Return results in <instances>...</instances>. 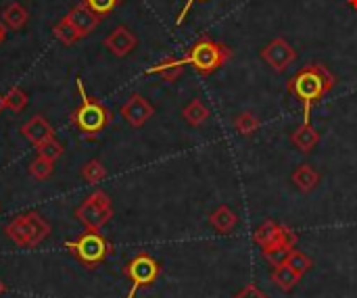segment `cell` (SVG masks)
I'll use <instances>...</instances> for the list:
<instances>
[{
  "label": "cell",
  "instance_id": "cell-5",
  "mask_svg": "<svg viewBox=\"0 0 357 298\" xmlns=\"http://www.w3.org/2000/svg\"><path fill=\"white\" fill-rule=\"evenodd\" d=\"M65 251L71 257H75L86 269H96L98 265H102L107 261L113 246L100 232H88L86 230V234H82L77 240L65 242Z\"/></svg>",
  "mask_w": 357,
  "mask_h": 298
},
{
  "label": "cell",
  "instance_id": "cell-22",
  "mask_svg": "<svg viewBox=\"0 0 357 298\" xmlns=\"http://www.w3.org/2000/svg\"><path fill=\"white\" fill-rule=\"evenodd\" d=\"M259 119L255 113L251 111H241L236 117H234V130L241 134V136H253L257 130H259Z\"/></svg>",
  "mask_w": 357,
  "mask_h": 298
},
{
  "label": "cell",
  "instance_id": "cell-24",
  "mask_svg": "<svg viewBox=\"0 0 357 298\" xmlns=\"http://www.w3.org/2000/svg\"><path fill=\"white\" fill-rule=\"evenodd\" d=\"M82 178L88 182V184H98V182H102L105 178H107V167L98 161V159H92V161H88L84 167H82Z\"/></svg>",
  "mask_w": 357,
  "mask_h": 298
},
{
  "label": "cell",
  "instance_id": "cell-34",
  "mask_svg": "<svg viewBox=\"0 0 357 298\" xmlns=\"http://www.w3.org/2000/svg\"><path fill=\"white\" fill-rule=\"evenodd\" d=\"M4 292H6V284H4V282L0 280V297H2Z\"/></svg>",
  "mask_w": 357,
  "mask_h": 298
},
{
  "label": "cell",
  "instance_id": "cell-19",
  "mask_svg": "<svg viewBox=\"0 0 357 298\" xmlns=\"http://www.w3.org/2000/svg\"><path fill=\"white\" fill-rule=\"evenodd\" d=\"M301 274H297L289 263H282V265H278V267H274V274H272V282L280 288V290H284V292H291L299 282H301Z\"/></svg>",
  "mask_w": 357,
  "mask_h": 298
},
{
  "label": "cell",
  "instance_id": "cell-1",
  "mask_svg": "<svg viewBox=\"0 0 357 298\" xmlns=\"http://www.w3.org/2000/svg\"><path fill=\"white\" fill-rule=\"evenodd\" d=\"M337 86L335 73L322 63H310L299 69L291 79L287 90L301 102L303 107V123H312L314 107Z\"/></svg>",
  "mask_w": 357,
  "mask_h": 298
},
{
  "label": "cell",
  "instance_id": "cell-11",
  "mask_svg": "<svg viewBox=\"0 0 357 298\" xmlns=\"http://www.w3.org/2000/svg\"><path fill=\"white\" fill-rule=\"evenodd\" d=\"M136 44H138L136 33H134L132 29H128L126 25H117V27L105 38V48H107L113 56H117V58L128 56V54L136 48Z\"/></svg>",
  "mask_w": 357,
  "mask_h": 298
},
{
  "label": "cell",
  "instance_id": "cell-33",
  "mask_svg": "<svg viewBox=\"0 0 357 298\" xmlns=\"http://www.w3.org/2000/svg\"><path fill=\"white\" fill-rule=\"evenodd\" d=\"M6 109V100H4V94H0V113Z\"/></svg>",
  "mask_w": 357,
  "mask_h": 298
},
{
  "label": "cell",
  "instance_id": "cell-12",
  "mask_svg": "<svg viewBox=\"0 0 357 298\" xmlns=\"http://www.w3.org/2000/svg\"><path fill=\"white\" fill-rule=\"evenodd\" d=\"M21 136L31 144V146H36V148H40V146H44V144H48L50 140H54V127L42 117V115H36V117H31L29 121H25L23 125H21Z\"/></svg>",
  "mask_w": 357,
  "mask_h": 298
},
{
  "label": "cell",
  "instance_id": "cell-16",
  "mask_svg": "<svg viewBox=\"0 0 357 298\" xmlns=\"http://www.w3.org/2000/svg\"><path fill=\"white\" fill-rule=\"evenodd\" d=\"M209 224L218 234H230L236 224H238V215L228 207V205H220L211 215H209Z\"/></svg>",
  "mask_w": 357,
  "mask_h": 298
},
{
  "label": "cell",
  "instance_id": "cell-26",
  "mask_svg": "<svg viewBox=\"0 0 357 298\" xmlns=\"http://www.w3.org/2000/svg\"><path fill=\"white\" fill-rule=\"evenodd\" d=\"M284 263H289L297 274H301V276H305L312 267H314V261L305 255V253H301V251H291L289 253V257H287V261Z\"/></svg>",
  "mask_w": 357,
  "mask_h": 298
},
{
  "label": "cell",
  "instance_id": "cell-17",
  "mask_svg": "<svg viewBox=\"0 0 357 298\" xmlns=\"http://www.w3.org/2000/svg\"><path fill=\"white\" fill-rule=\"evenodd\" d=\"M2 23L6 25V29H23L25 27V23H27V19H29V13H27V8L23 6V4H19V2H10V4H6L4 6V10H2Z\"/></svg>",
  "mask_w": 357,
  "mask_h": 298
},
{
  "label": "cell",
  "instance_id": "cell-2",
  "mask_svg": "<svg viewBox=\"0 0 357 298\" xmlns=\"http://www.w3.org/2000/svg\"><path fill=\"white\" fill-rule=\"evenodd\" d=\"M77 90H79V96H82V102L79 107L73 111L71 115V123L79 130V134L88 140L96 138L98 134H102L109 125H111V111L98 102L96 98L88 96L86 94V88H84V81L77 79Z\"/></svg>",
  "mask_w": 357,
  "mask_h": 298
},
{
  "label": "cell",
  "instance_id": "cell-35",
  "mask_svg": "<svg viewBox=\"0 0 357 298\" xmlns=\"http://www.w3.org/2000/svg\"><path fill=\"white\" fill-rule=\"evenodd\" d=\"M349 4H351L354 8H357V0H349Z\"/></svg>",
  "mask_w": 357,
  "mask_h": 298
},
{
  "label": "cell",
  "instance_id": "cell-23",
  "mask_svg": "<svg viewBox=\"0 0 357 298\" xmlns=\"http://www.w3.org/2000/svg\"><path fill=\"white\" fill-rule=\"evenodd\" d=\"M54 173V161L44 157V155H38L31 163H29V175L38 182H44L48 180L50 175Z\"/></svg>",
  "mask_w": 357,
  "mask_h": 298
},
{
  "label": "cell",
  "instance_id": "cell-21",
  "mask_svg": "<svg viewBox=\"0 0 357 298\" xmlns=\"http://www.w3.org/2000/svg\"><path fill=\"white\" fill-rule=\"evenodd\" d=\"M52 33H54V38H56L61 44H65V46H71V44H75L77 40H82V36H79L77 29L69 23L67 17H63L59 23H54Z\"/></svg>",
  "mask_w": 357,
  "mask_h": 298
},
{
  "label": "cell",
  "instance_id": "cell-29",
  "mask_svg": "<svg viewBox=\"0 0 357 298\" xmlns=\"http://www.w3.org/2000/svg\"><path fill=\"white\" fill-rule=\"evenodd\" d=\"M291 251H284V249H276V251H264V259L272 265V267H278L287 261Z\"/></svg>",
  "mask_w": 357,
  "mask_h": 298
},
{
  "label": "cell",
  "instance_id": "cell-13",
  "mask_svg": "<svg viewBox=\"0 0 357 298\" xmlns=\"http://www.w3.org/2000/svg\"><path fill=\"white\" fill-rule=\"evenodd\" d=\"M67 19H69V23L77 29V33L82 36V38H86V36H90L96 27H98V23H100V15H96V13H92L84 2L82 4H75L67 15H65Z\"/></svg>",
  "mask_w": 357,
  "mask_h": 298
},
{
  "label": "cell",
  "instance_id": "cell-28",
  "mask_svg": "<svg viewBox=\"0 0 357 298\" xmlns=\"http://www.w3.org/2000/svg\"><path fill=\"white\" fill-rule=\"evenodd\" d=\"M38 150V155H44V157H48V159H52V161H56L61 155H63V144L54 138V140H50L48 144H44V146H40V148H36Z\"/></svg>",
  "mask_w": 357,
  "mask_h": 298
},
{
  "label": "cell",
  "instance_id": "cell-6",
  "mask_svg": "<svg viewBox=\"0 0 357 298\" xmlns=\"http://www.w3.org/2000/svg\"><path fill=\"white\" fill-rule=\"evenodd\" d=\"M113 217V203L107 192L94 190L86 201L75 209V219L88 230V232H100Z\"/></svg>",
  "mask_w": 357,
  "mask_h": 298
},
{
  "label": "cell",
  "instance_id": "cell-14",
  "mask_svg": "<svg viewBox=\"0 0 357 298\" xmlns=\"http://www.w3.org/2000/svg\"><path fill=\"white\" fill-rule=\"evenodd\" d=\"M184 67H186V61H184V58L167 56V58H163L161 63L149 67V69H146V75H159V77L165 79V81H176V79L182 75Z\"/></svg>",
  "mask_w": 357,
  "mask_h": 298
},
{
  "label": "cell",
  "instance_id": "cell-15",
  "mask_svg": "<svg viewBox=\"0 0 357 298\" xmlns=\"http://www.w3.org/2000/svg\"><path fill=\"white\" fill-rule=\"evenodd\" d=\"M291 142L299 148V152L310 155V152L316 148V144L320 142V134L314 130L312 123H301V125L291 134Z\"/></svg>",
  "mask_w": 357,
  "mask_h": 298
},
{
  "label": "cell",
  "instance_id": "cell-20",
  "mask_svg": "<svg viewBox=\"0 0 357 298\" xmlns=\"http://www.w3.org/2000/svg\"><path fill=\"white\" fill-rule=\"evenodd\" d=\"M182 117H184V121H186L188 125L199 127V125H203V123L209 119V109L203 104L201 98H192V100L182 109Z\"/></svg>",
  "mask_w": 357,
  "mask_h": 298
},
{
  "label": "cell",
  "instance_id": "cell-3",
  "mask_svg": "<svg viewBox=\"0 0 357 298\" xmlns=\"http://www.w3.org/2000/svg\"><path fill=\"white\" fill-rule=\"evenodd\" d=\"M232 56V50L222 44L211 40L209 36H201L184 54L186 65H190L199 75H211L215 73L224 63H228Z\"/></svg>",
  "mask_w": 357,
  "mask_h": 298
},
{
  "label": "cell",
  "instance_id": "cell-9",
  "mask_svg": "<svg viewBox=\"0 0 357 298\" xmlns=\"http://www.w3.org/2000/svg\"><path fill=\"white\" fill-rule=\"evenodd\" d=\"M261 61L276 73H284L295 61H297V50L291 42L284 38H274L259 50Z\"/></svg>",
  "mask_w": 357,
  "mask_h": 298
},
{
  "label": "cell",
  "instance_id": "cell-8",
  "mask_svg": "<svg viewBox=\"0 0 357 298\" xmlns=\"http://www.w3.org/2000/svg\"><path fill=\"white\" fill-rule=\"evenodd\" d=\"M297 240H299V236L289 226H282L276 221H264L253 232V242L259 244L261 253L264 251H276V249L293 251Z\"/></svg>",
  "mask_w": 357,
  "mask_h": 298
},
{
  "label": "cell",
  "instance_id": "cell-32",
  "mask_svg": "<svg viewBox=\"0 0 357 298\" xmlns=\"http://www.w3.org/2000/svg\"><path fill=\"white\" fill-rule=\"evenodd\" d=\"M4 40H6V25H4L2 19H0V46L4 44Z\"/></svg>",
  "mask_w": 357,
  "mask_h": 298
},
{
  "label": "cell",
  "instance_id": "cell-4",
  "mask_svg": "<svg viewBox=\"0 0 357 298\" xmlns=\"http://www.w3.org/2000/svg\"><path fill=\"white\" fill-rule=\"evenodd\" d=\"M4 234L19 249H36L50 236V226L38 211L21 213L4 226Z\"/></svg>",
  "mask_w": 357,
  "mask_h": 298
},
{
  "label": "cell",
  "instance_id": "cell-18",
  "mask_svg": "<svg viewBox=\"0 0 357 298\" xmlns=\"http://www.w3.org/2000/svg\"><path fill=\"white\" fill-rule=\"evenodd\" d=\"M293 184L301 190V192H314L320 184V173L312 167V165H299L293 173Z\"/></svg>",
  "mask_w": 357,
  "mask_h": 298
},
{
  "label": "cell",
  "instance_id": "cell-10",
  "mask_svg": "<svg viewBox=\"0 0 357 298\" xmlns=\"http://www.w3.org/2000/svg\"><path fill=\"white\" fill-rule=\"evenodd\" d=\"M155 115V107L140 94H132L123 104H121V117L132 125V127H142L151 117Z\"/></svg>",
  "mask_w": 357,
  "mask_h": 298
},
{
  "label": "cell",
  "instance_id": "cell-27",
  "mask_svg": "<svg viewBox=\"0 0 357 298\" xmlns=\"http://www.w3.org/2000/svg\"><path fill=\"white\" fill-rule=\"evenodd\" d=\"M84 4H86L92 13L105 17V15L113 13V10L121 4V0H84Z\"/></svg>",
  "mask_w": 357,
  "mask_h": 298
},
{
  "label": "cell",
  "instance_id": "cell-31",
  "mask_svg": "<svg viewBox=\"0 0 357 298\" xmlns=\"http://www.w3.org/2000/svg\"><path fill=\"white\" fill-rule=\"evenodd\" d=\"M195 2H201V0H186L184 8H182V10H180V15H178V21H176V25H182V23H184L186 15L190 13V8H192V4H195Z\"/></svg>",
  "mask_w": 357,
  "mask_h": 298
},
{
  "label": "cell",
  "instance_id": "cell-25",
  "mask_svg": "<svg viewBox=\"0 0 357 298\" xmlns=\"http://www.w3.org/2000/svg\"><path fill=\"white\" fill-rule=\"evenodd\" d=\"M4 100H6V109H10L13 113H21L27 107V94L19 86H13L4 94Z\"/></svg>",
  "mask_w": 357,
  "mask_h": 298
},
{
  "label": "cell",
  "instance_id": "cell-30",
  "mask_svg": "<svg viewBox=\"0 0 357 298\" xmlns=\"http://www.w3.org/2000/svg\"><path fill=\"white\" fill-rule=\"evenodd\" d=\"M234 298H270L261 288H257L255 284H249V286H245L238 295Z\"/></svg>",
  "mask_w": 357,
  "mask_h": 298
},
{
  "label": "cell",
  "instance_id": "cell-7",
  "mask_svg": "<svg viewBox=\"0 0 357 298\" xmlns=\"http://www.w3.org/2000/svg\"><path fill=\"white\" fill-rule=\"evenodd\" d=\"M126 278L130 280V292L126 298H134L138 295V290L149 288L157 282V278L161 276V265L149 255V253H138L123 269Z\"/></svg>",
  "mask_w": 357,
  "mask_h": 298
}]
</instances>
